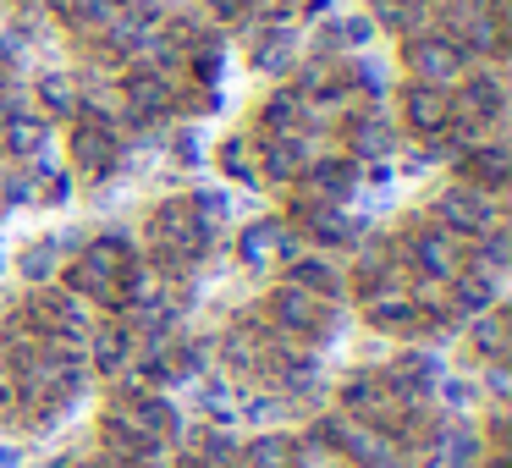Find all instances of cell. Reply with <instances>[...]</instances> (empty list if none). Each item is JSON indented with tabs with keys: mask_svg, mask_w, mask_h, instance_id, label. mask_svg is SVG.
I'll return each mask as SVG.
<instances>
[{
	"mask_svg": "<svg viewBox=\"0 0 512 468\" xmlns=\"http://www.w3.org/2000/svg\"><path fill=\"white\" fill-rule=\"evenodd\" d=\"M100 430H105V446H111L116 457H133L138 446H155V441H171V435H177V408H171L166 397H155V391L127 386L122 397H111Z\"/></svg>",
	"mask_w": 512,
	"mask_h": 468,
	"instance_id": "cell-1",
	"label": "cell"
},
{
	"mask_svg": "<svg viewBox=\"0 0 512 468\" xmlns=\"http://www.w3.org/2000/svg\"><path fill=\"white\" fill-rule=\"evenodd\" d=\"M215 226L193 210V199H166L149 210V254L155 270H188L199 254H210Z\"/></svg>",
	"mask_w": 512,
	"mask_h": 468,
	"instance_id": "cell-2",
	"label": "cell"
},
{
	"mask_svg": "<svg viewBox=\"0 0 512 468\" xmlns=\"http://www.w3.org/2000/svg\"><path fill=\"white\" fill-rule=\"evenodd\" d=\"M133 270V243L116 232L94 237V243L78 248V259H72L61 276H67V292L72 298H89V303H105V309H116V292H122V276Z\"/></svg>",
	"mask_w": 512,
	"mask_h": 468,
	"instance_id": "cell-3",
	"label": "cell"
},
{
	"mask_svg": "<svg viewBox=\"0 0 512 468\" xmlns=\"http://www.w3.org/2000/svg\"><path fill=\"white\" fill-rule=\"evenodd\" d=\"M402 67H408V78L424 83V89H457L463 72L474 67V56H468L452 34H441V28H419V34H408V45H402Z\"/></svg>",
	"mask_w": 512,
	"mask_h": 468,
	"instance_id": "cell-4",
	"label": "cell"
},
{
	"mask_svg": "<svg viewBox=\"0 0 512 468\" xmlns=\"http://www.w3.org/2000/svg\"><path fill=\"white\" fill-rule=\"evenodd\" d=\"M496 193H479V188H468V182H452V188H441L435 193V215L430 221L441 226V232H452L457 243H474V237H485L490 226H501L496 221Z\"/></svg>",
	"mask_w": 512,
	"mask_h": 468,
	"instance_id": "cell-5",
	"label": "cell"
},
{
	"mask_svg": "<svg viewBox=\"0 0 512 468\" xmlns=\"http://www.w3.org/2000/svg\"><path fill=\"white\" fill-rule=\"evenodd\" d=\"M67 155L83 177H105V171H116V160H122V133H116L100 111H78L67 127Z\"/></svg>",
	"mask_w": 512,
	"mask_h": 468,
	"instance_id": "cell-6",
	"label": "cell"
},
{
	"mask_svg": "<svg viewBox=\"0 0 512 468\" xmlns=\"http://www.w3.org/2000/svg\"><path fill=\"white\" fill-rule=\"evenodd\" d=\"M402 254H408V265L419 270L424 281H452L457 270L468 265L463 243H457L452 232H441L435 221H413L408 232H402Z\"/></svg>",
	"mask_w": 512,
	"mask_h": 468,
	"instance_id": "cell-7",
	"label": "cell"
},
{
	"mask_svg": "<svg viewBox=\"0 0 512 468\" xmlns=\"http://www.w3.org/2000/svg\"><path fill=\"white\" fill-rule=\"evenodd\" d=\"M342 408H347V419H364V424H375V430H386L391 441H397V430L413 413V402H402L380 375H353L342 386Z\"/></svg>",
	"mask_w": 512,
	"mask_h": 468,
	"instance_id": "cell-8",
	"label": "cell"
},
{
	"mask_svg": "<svg viewBox=\"0 0 512 468\" xmlns=\"http://www.w3.org/2000/svg\"><path fill=\"white\" fill-rule=\"evenodd\" d=\"M320 435L342 452V463L347 468H391L397 463V441H391L386 430H375V424H364V419H325L320 424Z\"/></svg>",
	"mask_w": 512,
	"mask_h": 468,
	"instance_id": "cell-9",
	"label": "cell"
},
{
	"mask_svg": "<svg viewBox=\"0 0 512 468\" xmlns=\"http://www.w3.org/2000/svg\"><path fill=\"white\" fill-rule=\"evenodd\" d=\"M270 325H276L281 336H292V342H320V336L331 331V309H325V298L281 281V287L270 292Z\"/></svg>",
	"mask_w": 512,
	"mask_h": 468,
	"instance_id": "cell-10",
	"label": "cell"
},
{
	"mask_svg": "<svg viewBox=\"0 0 512 468\" xmlns=\"http://www.w3.org/2000/svg\"><path fill=\"white\" fill-rule=\"evenodd\" d=\"M23 325L45 342H83L89 336V314L72 292H34L23 309Z\"/></svg>",
	"mask_w": 512,
	"mask_h": 468,
	"instance_id": "cell-11",
	"label": "cell"
},
{
	"mask_svg": "<svg viewBox=\"0 0 512 468\" xmlns=\"http://www.w3.org/2000/svg\"><path fill=\"white\" fill-rule=\"evenodd\" d=\"M122 105H127V122L149 127L177 105V83L166 78L160 67H144V61H127L122 72Z\"/></svg>",
	"mask_w": 512,
	"mask_h": 468,
	"instance_id": "cell-12",
	"label": "cell"
},
{
	"mask_svg": "<svg viewBox=\"0 0 512 468\" xmlns=\"http://www.w3.org/2000/svg\"><path fill=\"white\" fill-rule=\"evenodd\" d=\"M501 111H507V89H501L496 72H463V83H457L452 94V127H468V133H479V127L501 122Z\"/></svg>",
	"mask_w": 512,
	"mask_h": 468,
	"instance_id": "cell-13",
	"label": "cell"
},
{
	"mask_svg": "<svg viewBox=\"0 0 512 468\" xmlns=\"http://www.w3.org/2000/svg\"><path fill=\"white\" fill-rule=\"evenodd\" d=\"M303 254L298 243V226L292 221H254L237 232V259L248 270H276V265H292Z\"/></svg>",
	"mask_w": 512,
	"mask_h": 468,
	"instance_id": "cell-14",
	"label": "cell"
},
{
	"mask_svg": "<svg viewBox=\"0 0 512 468\" xmlns=\"http://www.w3.org/2000/svg\"><path fill=\"white\" fill-rule=\"evenodd\" d=\"M320 138L309 133H287V138H259V177L276 182V188H292V182L303 177V171L320 160Z\"/></svg>",
	"mask_w": 512,
	"mask_h": 468,
	"instance_id": "cell-15",
	"label": "cell"
},
{
	"mask_svg": "<svg viewBox=\"0 0 512 468\" xmlns=\"http://www.w3.org/2000/svg\"><path fill=\"white\" fill-rule=\"evenodd\" d=\"M402 122H408V133L424 138V144L446 138L452 133V94L424 89V83H408V89H402Z\"/></svg>",
	"mask_w": 512,
	"mask_h": 468,
	"instance_id": "cell-16",
	"label": "cell"
},
{
	"mask_svg": "<svg viewBox=\"0 0 512 468\" xmlns=\"http://www.w3.org/2000/svg\"><path fill=\"white\" fill-rule=\"evenodd\" d=\"M358 160H347V155H320L309 171L298 177V188H303V199H314V204H347L353 199V188H358Z\"/></svg>",
	"mask_w": 512,
	"mask_h": 468,
	"instance_id": "cell-17",
	"label": "cell"
},
{
	"mask_svg": "<svg viewBox=\"0 0 512 468\" xmlns=\"http://www.w3.org/2000/svg\"><path fill=\"white\" fill-rule=\"evenodd\" d=\"M364 320L375 325V331L408 336L424 325V314H419V303H413V292H402L397 281H380L375 292H364Z\"/></svg>",
	"mask_w": 512,
	"mask_h": 468,
	"instance_id": "cell-18",
	"label": "cell"
},
{
	"mask_svg": "<svg viewBox=\"0 0 512 468\" xmlns=\"http://www.w3.org/2000/svg\"><path fill=\"white\" fill-rule=\"evenodd\" d=\"M457 171H463L468 188H479V193H501V188L512 182V149L501 144V138H479V144H468V149H463Z\"/></svg>",
	"mask_w": 512,
	"mask_h": 468,
	"instance_id": "cell-19",
	"label": "cell"
},
{
	"mask_svg": "<svg viewBox=\"0 0 512 468\" xmlns=\"http://www.w3.org/2000/svg\"><path fill=\"white\" fill-rule=\"evenodd\" d=\"M127 6H133V0H61L56 17H61V28H67L72 39H83V45H100Z\"/></svg>",
	"mask_w": 512,
	"mask_h": 468,
	"instance_id": "cell-20",
	"label": "cell"
},
{
	"mask_svg": "<svg viewBox=\"0 0 512 468\" xmlns=\"http://www.w3.org/2000/svg\"><path fill=\"white\" fill-rule=\"evenodd\" d=\"M292 89L303 94V105H342L347 94H353V67H347L342 56H320L298 72Z\"/></svg>",
	"mask_w": 512,
	"mask_h": 468,
	"instance_id": "cell-21",
	"label": "cell"
},
{
	"mask_svg": "<svg viewBox=\"0 0 512 468\" xmlns=\"http://www.w3.org/2000/svg\"><path fill=\"white\" fill-rule=\"evenodd\" d=\"M0 144H6V155L34 160L50 144V116H39L34 105H6L0 111Z\"/></svg>",
	"mask_w": 512,
	"mask_h": 468,
	"instance_id": "cell-22",
	"label": "cell"
},
{
	"mask_svg": "<svg viewBox=\"0 0 512 468\" xmlns=\"http://www.w3.org/2000/svg\"><path fill=\"white\" fill-rule=\"evenodd\" d=\"M292 221H298L303 232L314 237V243H325V248H347V243H358V226L342 215V204L298 199V204H292Z\"/></svg>",
	"mask_w": 512,
	"mask_h": 468,
	"instance_id": "cell-23",
	"label": "cell"
},
{
	"mask_svg": "<svg viewBox=\"0 0 512 468\" xmlns=\"http://www.w3.org/2000/svg\"><path fill=\"white\" fill-rule=\"evenodd\" d=\"M133 353H138V331L127 320L100 325V331H94V342H89V364L100 369V375H111V380L133 369Z\"/></svg>",
	"mask_w": 512,
	"mask_h": 468,
	"instance_id": "cell-24",
	"label": "cell"
},
{
	"mask_svg": "<svg viewBox=\"0 0 512 468\" xmlns=\"http://www.w3.org/2000/svg\"><path fill=\"white\" fill-rule=\"evenodd\" d=\"M342 138H347V160H386V149H391V127H386V116L369 105V111H358V116H347L342 122Z\"/></svg>",
	"mask_w": 512,
	"mask_h": 468,
	"instance_id": "cell-25",
	"label": "cell"
},
{
	"mask_svg": "<svg viewBox=\"0 0 512 468\" xmlns=\"http://www.w3.org/2000/svg\"><path fill=\"white\" fill-rule=\"evenodd\" d=\"M309 122V105H303L298 89H276L265 105H259V138H287V133H303Z\"/></svg>",
	"mask_w": 512,
	"mask_h": 468,
	"instance_id": "cell-26",
	"label": "cell"
},
{
	"mask_svg": "<svg viewBox=\"0 0 512 468\" xmlns=\"http://www.w3.org/2000/svg\"><path fill=\"white\" fill-rule=\"evenodd\" d=\"M446 292H452V309L457 314H485V309H496V276L490 270H479V265H463L452 281H446Z\"/></svg>",
	"mask_w": 512,
	"mask_h": 468,
	"instance_id": "cell-27",
	"label": "cell"
},
{
	"mask_svg": "<svg viewBox=\"0 0 512 468\" xmlns=\"http://www.w3.org/2000/svg\"><path fill=\"white\" fill-rule=\"evenodd\" d=\"M34 100H39V116H56V122H72V116L83 111V94L67 72H39Z\"/></svg>",
	"mask_w": 512,
	"mask_h": 468,
	"instance_id": "cell-28",
	"label": "cell"
},
{
	"mask_svg": "<svg viewBox=\"0 0 512 468\" xmlns=\"http://www.w3.org/2000/svg\"><path fill=\"white\" fill-rule=\"evenodd\" d=\"M287 281L303 287V292H314V298H336V292L347 287L342 270H336V259H320V254H298L287 265Z\"/></svg>",
	"mask_w": 512,
	"mask_h": 468,
	"instance_id": "cell-29",
	"label": "cell"
},
{
	"mask_svg": "<svg viewBox=\"0 0 512 468\" xmlns=\"http://www.w3.org/2000/svg\"><path fill=\"white\" fill-rule=\"evenodd\" d=\"M254 67L259 72H292L298 67V39H292V28L281 23H265L254 34Z\"/></svg>",
	"mask_w": 512,
	"mask_h": 468,
	"instance_id": "cell-30",
	"label": "cell"
},
{
	"mask_svg": "<svg viewBox=\"0 0 512 468\" xmlns=\"http://www.w3.org/2000/svg\"><path fill=\"white\" fill-rule=\"evenodd\" d=\"M380 380H386V386L397 391L402 402H419L424 391L435 386V358H430V353H408V358H397V364H391Z\"/></svg>",
	"mask_w": 512,
	"mask_h": 468,
	"instance_id": "cell-31",
	"label": "cell"
},
{
	"mask_svg": "<svg viewBox=\"0 0 512 468\" xmlns=\"http://www.w3.org/2000/svg\"><path fill=\"white\" fill-rule=\"evenodd\" d=\"M430 17V0H369V23L397 28V34H419Z\"/></svg>",
	"mask_w": 512,
	"mask_h": 468,
	"instance_id": "cell-32",
	"label": "cell"
},
{
	"mask_svg": "<svg viewBox=\"0 0 512 468\" xmlns=\"http://www.w3.org/2000/svg\"><path fill=\"white\" fill-rule=\"evenodd\" d=\"M468 342H474V353L485 358V364H501V353H507V314H501V309L474 314V325H468Z\"/></svg>",
	"mask_w": 512,
	"mask_h": 468,
	"instance_id": "cell-33",
	"label": "cell"
},
{
	"mask_svg": "<svg viewBox=\"0 0 512 468\" xmlns=\"http://www.w3.org/2000/svg\"><path fill=\"white\" fill-rule=\"evenodd\" d=\"M215 166H221L232 182H259V144L243 138V133H232L221 144V155H215Z\"/></svg>",
	"mask_w": 512,
	"mask_h": 468,
	"instance_id": "cell-34",
	"label": "cell"
},
{
	"mask_svg": "<svg viewBox=\"0 0 512 468\" xmlns=\"http://www.w3.org/2000/svg\"><path fill=\"white\" fill-rule=\"evenodd\" d=\"M237 457H243V468H292V435L265 430V435H254Z\"/></svg>",
	"mask_w": 512,
	"mask_h": 468,
	"instance_id": "cell-35",
	"label": "cell"
},
{
	"mask_svg": "<svg viewBox=\"0 0 512 468\" xmlns=\"http://www.w3.org/2000/svg\"><path fill=\"white\" fill-rule=\"evenodd\" d=\"M17 270H23L34 287H45L50 276H61V243H56V237H39V243H28L23 259H17Z\"/></svg>",
	"mask_w": 512,
	"mask_h": 468,
	"instance_id": "cell-36",
	"label": "cell"
},
{
	"mask_svg": "<svg viewBox=\"0 0 512 468\" xmlns=\"http://www.w3.org/2000/svg\"><path fill=\"white\" fill-rule=\"evenodd\" d=\"M292 468H347V463H342V452H336L320 430H309L303 441H292Z\"/></svg>",
	"mask_w": 512,
	"mask_h": 468,
	"instance_id": "cell-37",
	"label": "cell"
},
{
	"mask_svg": "<svg viewBox=\"0 0 512 468\" xmlns=\"http://www.w3.org/2000/svg\"><path fill=\"white\" fill-rule=\"evenodd\" d=\"M237 457V446L226 441V430H199V441H193V457L188 463H199V468H226Z\"/></svg>",
	"mask_w": 512,
	"mask_h": 468,
	"instance_id": "cell-38",
	"label": "cell"
},
{
	"mask_svg": "<svg viewBox=\"0 0 512 468\" xmlns=\"http://www.w3.org/2000/svg\"><path fill=\"white\" fill-rule=\"evenodd\" d=\"M199 408L210 413L215 424L237 419V397H232V386H226V380H210V386H199Z\"/></svg>",
	"mask_w": 512,
	"mask_h": 468,
	"instance_id": "cell-39",
	"label": "cell"
},
{
	"mask_svg": "<svg viewBox=\"0 0 512 468\" xmlns=\"http://www.w3.org/2000/svg\"><path fill=\"white\" fill-rule=\"evenodd\" d=\"M204 12H210L215 23L237 28V23H248V17L259 12V0H204Z\"/></svg>",
	"mask_w": 512,
	"mask_h": 468,
	"instance_id": "cell-40",
	"label": "cell"
},
{
	"mask_svg": "<svg viewBox=\"0 0 512 468\" xmlns=\"http://www.w3.org/2000/svg\"><path fill=\"white\" fill-rule=\"evenodd\" d=\"M188 67H193V78H199V83H215V78H221V50H215V45H193L188 50Z\"/></svg>",
	"mask_w": 512,
	"mask_h": 468,
	"instance_id": "cell-41",
	"label": "cell"
},
{
	"mask_svg": "<svg viewBox=\"0 0 512 468\" xmlns=\"http://www.w3.org/2000/svg\"><path fill=\"white\" fill-rule=\"evenodd\" d=\"M193 210H199L204 215V221H221V215H226V193H215V188H199V193H193Z\"/></svg>",
	"mask_w": 512,
	"mask_h": 468,
	"instance_id": "cell-42",
	"label": "cell"
},
{
	"mask_svg": "<svg viewBox=\"0 0 512 468\" xmlns=\"http://www.w3.org/2000/svg\"><path fill=\"white\" fill-rule=\"evenodd\" d=\"M485 386H490V397H507V386H512V380H507V369H501V364H490V369H485Z\"/></svg>",
	"mask_w": 512,
	"mask_h": 468,
	"instance_id": "cell-43",
	"label": "cell"
},
{
	"mask_svg": "<svg viewBox=\"0 0 512 468\" xmlns=\"http://www.w3.org/2000/svg\"><path fill=\"white\" fill-rule=\"evenodd\" d=\"M45 199L56 204V199H67V177H50V188H45Z\"/></svg>",
	"mask_w": 512,
	"mask_h": 468,
	"instance_id": "cell-44",
	"label": "cell"
},
{
	"mask_svg": "<svg viewBox=\"0 0 512 468\" xmlns=\"http://www.w3.org/2000/svg\"><path fill=\"white\" fill-rule=\"evenodd\" d=\"M485 468H512V463H507V452H496V457H490Z\"/></svg>",
	"mask_w": 512,
	"mask_h": 468,
	"instance_id": "cell-45",
	"label": "cell"
},
{
	"mask_svg": "<svg viewBox=\"0 0 512 468\" xmlns=\"http://www.w3.org/2000/svg\"><path fill=\"white\" fill-rule=\"evenodd\" d=\"M0 94H6V56H0Z\"/></svg>",
	"mask_w": 512,
	"mask_h": 468,
	"instance_id": "cell-46",
	"label": "cell"
},
{
	"mask_svg": "<svg viewBox=\"0 0 512 468\" xmlns=\"http://www.w3.org/2000/svg\"><path fill=\"white\" fill-rule=\"evenodd\" d=\"M171 468H199V463H171Z\"/></svg>",
	"mask_w": 512,
	"mask_h": 468,
	"instance_id": "cell-47",
	"label": "cell"
}]
</instances>
